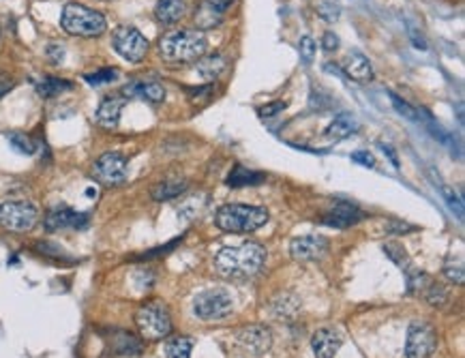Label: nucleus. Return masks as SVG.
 Instances as JSON below:
<instances>
[{
	"label": "nucleus",
	"mask_w": 465,
	"mask_h": 358,
	"mask_svg": "<svg viewBox=\"0 0 465 358\" xmlns=\"http://www.w3.org/2000/svg\"><path fill=\"white\" fill-rule=\"evenodd\" d=\"M9 137V142H11V146L18 151V153H24V155H33L35 151H37V146H35V142L26 135V133H9L7 135Z\"/></svg>",
	"instance_id": "obj_31"
},
{
	"label": "nucleus",
	"mask_w": 465,
	"mask_h": 358,
	"mask_svg": "<svg viewBox=\"0 0 465 358\" xmlns=\"http://www.w3.org/2000/svg\"><path fill=\"white\" fill-rule=\"evenodd\" d=\"M112 350L114 354H139L142 352V341L131 335V333H116L112 337Z\"/></svg>",
	"instance_id": "obj_24"
},
{
	"label": "nucleus",
	"mask_w": 465,
	"mask_h": 358,
	"mask_svg": "<svg viewBox=\"0 0 465 358\" xmlns=\"http://www.w3.org/2000/svg\"><path fill=\"white\" fill-rule=\"evenodd\" d=\"M262 180H264L262 174L251 172V170H247L245 166H236L234 170L229 172V176H227V185H229V187H247V185H258V183H262Z\"/></svg>",
	"instance_id": "obj_26"
},
{
	"label": "nucleus",
	"mask_w": 465,
	"mask_h": 358,
	"mask_svg": "<svg viewBox=\"0 0 465 358\" xmlns=\"http://www.w3.org/2000/svg\"><path fill=\"white\" fill-rule=\"evenodd\" d=\"M268 210L249 204H225L217 210L214 224L219 230L229 234H249L260 230L268 221Z\"/></svg>",
	"instance_id": "obj_3"
},
{
	"label": "nucleus",
	"mask_w": 465,
	"mask_h": 358,
	"mask_svg": "<svg viewBox=\"0 0 465 358\" xmlns=\"http://www.w3.org/2000/svg\"><path fill=\"white\" fill-rule=\"evenodd\" d=\"M122 95H125V99L137 97V99H144L150 103H161L166 99V88L154 80H133L122 88Z\"/></svg>",
	"instance_id": "obj_14"
},
{
	"label": "nucleus",
	"mask_w": 465,
	"mask_h": 358,
	"mask_svg": "<svg viewBox=\"0 0 465 358\" xmlns=\"http://www.w3.org/2000/svg\"><path fill=\"white\" fill-rule=\"evenodd\" d=\"M360 219H362V212H360L354 204H350V202H339V204L328 212V217L324 219V224L335 226V228H350V226L358 224Z\"/></svg>",
	"instance_id": "obj_16"
},
{
	"label": "nucleus",
	"mask_w": 465,
	"mask_h": 358,
	"mask_svg": "<svg viewBox=\"0 0 465 358\" xmlns=\"http://www.w3.org/2000/svg\"><path fill=\"white\" fill-rule=\"evenodd\" d=\"M318 11H320V16H322L326 22H335V20L339 18V5H335L333 0H324Z\"/></svg>",
	"instance_id": "obj_38"
},
{
	"label": "nucleus",
	"mask_w": 465,
	"mask_h": 358,
	"mask_svg": "<svg viewBox=\"0 0 465 358\" xmlns=\"http://www.w3.org/2000/svg\"><path fill=\"white\" fill-rule=\"evenodd\" d=\"M442 195H444L446 204H448L452 210H457L459 217H463V202L459 200V195H457L452 189H448V187H442Z\"/></svg>",
	"instance_id": "obj_37"
},
{
	"label": "nucleus",
	"mask_w": 465,
	"mask_h": 358,
	"mask_svg": "<svg viewBox=\"0 0 465 358\" xmlns=\"http://www.w3.org/2000/svg\"><path fill=\"white\" fill-rule=\"evenodd\" d=\"M39 221V210L33 202H5L0 206V226L9 232H30Z\"/></svg>",
	"instance_id": "obj_6"
},
{
	"label": "nucleus",
	"mask_w": 465,
	"mask_h": 358,
	"mask_svg": "<svg viewBox=\"0 0 465 358\" xmlns=\"http://www.w3.org/2000/svg\"><path fill=\"white\" fill-rule=\"evenodd\" d=\"M208 50V39L197 28H180L163 35L159 54L168 64H189L200 60Z\"/></svg>",
	"instance_id": "obj_2"
},
{
	"label": "nucleus",
	"mask_w": 465,
	"mask_h": 358,
	"mask_svg": "<svg viewBox=\"0 0 465 358\" xmlns=\"http://www.w3.org/2000/svg\"><path fill=\"white\" fill-rule=\"evenodd\" d=\"M283 110H285V103H283V101H272V103L260 108V116L270 118V116H275V114H279V112H283Z\"/></svg>",
	"instance_id": "obj_39"
},
{
	"label": "nucleus",
	"mask_w": 465,
	"mask_h": 358,
	"mask_svg": "<svg viewBox=\"0 0 465 358\" xmlns=\"http://www.w3.org/2000/svg\"><path fill=\"white\" fill-rule=\"evenodd\" d=\"M423 296H425V301L429 303V305H433V307H444L446 303H448V299H450V294H448V290L444 288L442 283H435L433 279H429L427 281V285L423 288V292H420Z\"/></svg>",
	"instance_id": "obj_27"
},
{
	"label": "nucleus",
	"mask_w": 465,
	"mask_h": 358,
	"mask_svg": "<svg viewBox=\"0 0 465 358\" xmlns=\"http://www.w3.org/2000/svg\"><path fill=\"white\" fill-rule=\"evenodd\" d=\"M444 275L452 281V283H457V285H461L463 283V279H465V268H463V262L461 260H448L446 262V266H444Z\"/></svg>",
	"instance_id": "obj_33"
},
{
	"label": "nucleus",
	"mask_w": 465,
	"mask_h": 358,
	"mask_svg": "<svg viewBox=\"0 0 465 358\" xmlns=\"http://www.w3.org/2000/svg\"><path fill=\"white\" fill-rule=\"evenodd\" d=\"M125 103H127L125 97H108V99H103L99 110H97V122L103 129H116Z\"/></svg>",
	"instance_id": "obj_17"
},
{
	"label": "nucleus",
	"mask_w": 465,
	"mask_h": 358,
	"mask_svg": "<svg viewBox=\"0 0 465 358\" xmlns=\"http://www.w3.org/2000/svg\"><path fill=\"white\" fill-rule=\"evenodd\" d=\"M384 251H386V255H389L391 260H395V262L399 264V268L410 270V258H408V253L403 251V247L391 243V245H386V247H384Z\"/></svg>",
	"instance_id": "obj_32"
},
{
	"label": "nucleus",
	"mask_w": 465,
	"mask_h": 358,
	"mask_svg": "<svg viewBox=\"0 0 465 358\" xmlns=\"http://www.w3.org/2000/svg\"><path fill=\"white\" fill-rule=\"evenodd\" d=\"M221 22H223V11L219 7H214L210 0H204V3L195 11V26H197V30L217 28Z\"/></svg>",
	"instance_id": "obj_22"
},
{
	"label": "nucleus",
	"mask_w": 465,
	"mask_h": 358,
	"mask_svg": "<svg viewBox=\"0 0 465 358\" xmlns=\"http://www.w3.org/2000/svg\"><path fill=\"white\" fill-rule=\"evenodd\" d=\"M187 189H189V180L185 176H174V178H166L159 185H154L150 189V195H152V200H157V202H168V200H174V197L183 195Z\"/></svg>",
	"instance_id": "obj_18"
},
{
	"label": "nucleus",
	"mask_w": 465,
	"mask_h": 358,
	"mask_svg": "<svg viewBox=\"0 0 465 358\" xmlns=\"http://www.w3.org/2000/svg\"><path fill=\"white\" fill-rule=\"evenodd\" d=\"M328 249V241L324 236H300L289 245V253L296 262H311L320 260Z\"/></svg>",
	"instance_id": "obj_12"
},
{
	"label": "nucleus",
	"mask_w": 465,
	"mask_h": 358,
	"mask_svg": "<svg viewBox=\"0 0 465 358\" xmlns=\"http://www.w3.org/2000/svg\"><path fill=\"white\" fill-rule=\"evenodd\" d=\"M322 45H324V50H328V52L337 50V47H339V39H337V35H335V33H326V35L322 37Z\"/></svg>",
	"instance_id": "obj_41"
},
{
	"label": "nucleus",
	"mask_w": 465,
	"mask_h": 358,
	"mask_svg": "<svg viewBox=\"0 0 465 358\" xmlns=\"http://www.w3.org/2000/svg\"><path fill=\"white\" fill-rule=\"evenodd\" d=\"M266 264V249L260 243L223 247L214 255V268L225 279H249Z\"/></svg>",
	"instance_id": "obj_1"
},
{
	"label": "nucleus",
	"mask_w": 465,
	"mask_h": 358,
	"mask_svg": "<svg viewBox=\"0 0 465 358\" xmlns=\"http://www.w3.org/2000/svg\"><path fill=\"white\" fill-rule=\"evenodd\" d=\"M272 307H275V313L279 316V320H292L296 313H298V307H300V303H298V299L296 296H289V294H283V299H279V301H275L272 303Z\"/></svg>",
	"instance_id": "obj_29"
},
{
	"label": "nucleus",
	"mask_w": 465,
	"mask_h": 358,
	"mask_svg": "<svg viewBox=\"0 0 465 358\" xmlns=\"http://www.w3.org/2000/svg\"><path fill=\"white\" fill-rule=\"evenodd\" d=\"M381 151H384L386 155H389V157H391V161H393V166H395V168H399V159H397V155H395V151H393V149H391L389 144H381Z\"/></svg>",
	"instance_id": "obj_44"
},
{
	"label": "nucleus",
	"mask_w": 465,
	"mask_h": 358,
	"mask_svg": "<svg viewBox=\"0 0 465 358\" xmlns=\"http://www.w3.org/2000/svg\"><path fill=\"white\" fill-rule=\"evenodd\" d=\"M298 50H300V58L306 64L314 62V58H316V41L311 37H302L300 43H298Z\"/></svg>",
	"instance_id": "obj_34"
},
{
	"label": "nucleus",
	"mask_w": 465,
	"mask_h": 358,
	"mask_svg": "<svg viewBox=\"0 0 465 358\" xmlns=\"http://www.w3.org/2000/svg\"><path fill=\"white\" fill-rule=\"evenodd\" d=\"M231 309H234L231 294L227 290H221V288L206 290V292L197 294L193 301V313L204 322L223 320L231 313Z\"/></svg>",
	"instance_id": "obj_7"
},
{
	"label": "nucleus",
	"mask_w": 465,
	"mask_h": 358,
	"mask_svg": "<svg viewBox=\"0 0 465 358\" xmlns=\"http://www.w3.org/2000/svg\"><path fill=\"white\" fill-rule=\"evenodd\" d=\"M391 95V101L395 103V108L399 110V114H403L406 118H410V120H420V114H416V110L410 105V103H406V101H401L395 93H389Z\"/></svg>",
	"instance_id": "obj_36"
},
{
	"label": "nucleus",
	"mask_w": 465,
	"mask_h": 358,
	"mask_svg": "<svg viewBox=\"0 0 465 358\" xmlns=\"http://www.w3.org/2000/svg\"><path fill=\"white\" fill-rule=\"evenodd\" d=\"M341 343H343L341 335L333 328H320L311 337V347H314L316 358H335Z\"/></svg>",
	"instance_id": "obj_15"
},
{
	"label": "nucleus",
	"mask_w": 465,
	"mask_h": 358,
	"mask_svg": "<svg viewBox=\"0 0 465 358\" xmlns=\"http://www.w3.org/2000/svg\"><path fill=\"white\" fill-rule=\"evenodd\" d=\"M345 74L354 82H369V80H373L371 62L360 52H350L348 54V58H345Z\"/></svg>",
	"instance_id": "obj_19"
},
{
	"label": "nucleus",
	"mask_w": 465,
	"mask_h": 358,
	"mask_svg": "<svg viewBox=\"0 0 465 358\" xmlns=\"http://www.w3.org/2000/svg\"><path fill=\"white\" fill-rule=\"evenodd\" d=\"M193 339L189 337H170L166 343V356L168 358H191Z\"/></svg>",
	"instance_id": "obj_28"
},
{
	"label": "nucleus",
	"mask_w": 465,
	"mask_h": 358,
	"mask_svg": "<svg viewBox=\"0 0 465 358\" xmlns=\"http://www.w3.org/2000/svg\"><path fill=\"white\" fill-rule=\"evenodd\" d=\"M352 159H354L356 163L364 166V168H373V166H375V159H373V155H371V153H367V151H356V153H352Z\"/></svg>",
	"instance_id": "obj_40"
},
{
	"label": "nucleus",
	"mask_w": 465,
	"mask_h": 358,
	"mask_svg": "<svg viewBox=\"0 0 465 358\" xmlns=\"http://www.w3.org/2000/svg\"><path fill=\"white\" fill-rule=\"evenodd\" d=\"M47 56H50V60H52V62H56V64H58V62L62 60L64 52H62V47H60V45H50V47H47Z\"/></svg>",
	"instance_id": "obj_43"
},
{
	"label": "nucleus",
	"mask_w": 465,
	"mask_h": 358,
	"mask_svg": "<svg viewBox=\"0 0 465 358\" xmlns=\"http://www.w3.org/2000/svg\"><path fill=\"white\" fill-rule=\"evenodd\" d=\"M236 339L251 354H266L270 350V345H272L270 330L266 326H260V324H251V326L241 328Z\"/></svg>",
	"instance_id": "obj_13"
},
{
	"label": "nucleus",
	"mask_w": 465,
	"mask_h": 358,
	"mask_svg": "<svg viewBox=\"0 0 465 358\" xmlns=\"http://www.w3.org/2000/svg\"><path fill=\"white\" fill-rule=\"evenodd\" d=\"M127 157L120 153H105L101 155L95 166H93V174L95 178L105 185V187H118L127 180Z\"/></svg>",
	"instance_id": "obj_10"
},
{
	"label": "nucleus",
	"mask_w": 465,
	"mask_h": 358,
	"mask_svg": "<svg viewBox=\"0 0 465 358\" xmlns=\"http://www.w3.org/2000/svg\"><path fill=\"white\" fill-rule=\"evenodd\" d=\"M35 88H37V93H39L41 97L50 99V97L62 95L64 91H71L73 84H71V82H64V80H60V78H43V80H39V82L35 84Z\"/></svg>",
	"instance_id": "obj_25"
},
{
	"label": "nucleus",
	"mask_w": 465,
	"mask_h": 358,
	"mask_svg": "<svg viewBox=\"0 0 465 358\" xmlns=\"http://www.w3.org/2000/svg\"><path fill=\"white\" fill-rule=\"evenodd\" d=\"M225 67H227L225 56H221V54H212V56H206V58H200V60H197V64H195V74H197L202 80L212 82V80H217V78L223 74Z\"/></svg>",
	"instance_id": "obj_21"
},
{
	"label": "nucleus",
	"mask_w": 465,
	"mask_h": 358,
	"mask_svg": "<svg viewBox=\"0 0 465 358\" xmlns=\"http://www.w3.org/2000/svg\"><path fill=\"white\" fill-rule=\"evenodd\" d=\"M358 127H360V125H358V120H356L352 114H339V116H335V120L328 125L326 137H328V139H343V137L356 133Z\"/></svg>",
	"instance_id": "obj_23"
},
{
	"label": "nucleus",
	"mask_w": 465,
	"mask_h": 358,
	"mask_svg": "<svg viewBox=\"0 0 465 358\" xmlns=\"http://www.w3.org/2000/svg\"><path fill=\"white\" fill-rule=\"evenodd\" d=\"M60 26L64 33L75 35V37H99L108 28V20L103 13L84 7L80 3H69L62 9L60 16Z\"/></svg>",
	"instance_id": "obj_4"
},
{
	"label": "nucleus",
	"mask_w": 465,
	"mask_h": 358,
	"mask_svg": "<svg viewBox=\"0 0 465 358\" xmlns=\"http://www.w3.org/2000/svg\"><path fill=\"white\" fill-rule=\"evenodd\" d=\"M91 224L88 214L84 212H75L71 208H54L45 214V228L50 232L62 230V228H73V230H84Z\"/></svg>",
	"instance_id": "obj_11"
},
{
	"label": "nucleus",
	"mask_w": 465,
	"mask_h": 358,
	"mask_svg": "<svg viewBox=\"0 0 465 358\" xmlns=\"http://www.w3.org/2000/svg\"><path fill=\"white\" fill-rule=\"evenodd\" d=\"M437 347L435 328L427 322H412L406 339V356L408 358H431Z\"/></svg>",
	"instance_id": "obj_9"
},
{
	"label": "nucleus",
	"mask_w": 465,
	"mask_h": 358,
	"mask_svg": "<svg viewBox=\"0 0 465 358\" xmlns=\"http://www.w3.org/2000/svg\"><path fill=\"white\" fill-rule=\"evenodd\" d=\"M210 3H212L214 7H219L221 11H225V7H229L231 3H234V0H210Z\"/></svg>",
	"instance_id": "obj_45"
},
{
	"label": "nucleus",
	"mask_w": 465,
	"mask_h": 358,
	"mask_svg": "<svg viewBox=\"0 0 465 358\" xmlns=\"http://www.w3.org/2000/svg\"><path fill=\"white\" fill-rule=\"evenodd\" d=\"M112 45L129 62H142L148 54V39L133 26H118L112 33Z\"/></svg>",
	"instance_id": "obj_8"
},
{
	"label": "nucleus",
	"mask_w": 465,
	"mask_h": 358,
	"mask_svg": "<svg viewBox=\"0 0 465 358\" xmlns=\"http://www.w3.org/2000/svg\"><path fill=\"white\" fill-rule=\"evenodd\" d=\"M212 93H214L212 84H206V86H200V88H191L189 91V99H191L193 105H202V103H206L212 97Z\"/></svg>",
	"instance_id": "obj_35"
},
{
	"label": "nucleus",
	"mask_w": 465,
	"mask_h": 358,
	"mask_svg": "<svg viewBox=\"0 0 465 358\" xmlns=\"http://www.w3.org/2000/svg\"><path fill=\"white\" fill-rule=\"evenodd\" d=\"M185 13H187L185 0H157V7H154V16H157L161 24H176Z\"/></svg>",
	"instance_id": "obj_20"
},
{
	"label": "nucleus",
	"mask_w": 465,
	"mask_h": 358,
	"mask_svg": "<svg viewBox=\"0 0 465 358\" xmlns=\"http://www.w3.org/2000/svg\"><path fill=\"white\" fill-rule=\"evenodd\" d=\"M13 86H16V82L9 76H0V99H3Z\"/></svg>",
	"instance_id": "obj_42"
},
{
	"label": "nucleus",
	"mask_w": 465,
	"mask_h": 358,
	"mask_svg": "<svg viewBox=\"0 0 465 358\" xmlns=\"http://www.w3.org/2000/svg\"><path fill=\"white\" fill-rule=\"evenodd\" d=\"M116 78H118V71L112 69V67H108V69H99V71H95V74H86V76H84V80H86L91 86L110 84V82H114Z\"/></svg>",
	"instance_id": "obj_30"
},
{
	"label": "nucleus",
	"mask_w": 465,
	"mask_h": 358,
	"mask_svg": "<svg viewBox=\"0 0 465 358\" xmlns=\"http://www.w3.org/2000/svg\"><path fill=\"white\" fill-rule=\"evenodd\" d=\"M135 324L139 328V335L148 341H159L170 337L172 333V318L163 303L150 301L142 305L135 313Z\"/></svg>",
	"instance_id": "obj_5"
}]
</instances>
